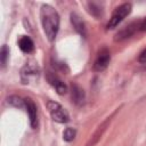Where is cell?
Wrapping results in <instances>:
<instances>
[{
    "label": "cell",
    "instance_id": "30bf717a",
    "mask_svg": "<svg viewBox=\"0 0 146 146\" xmlns=\"http://www.w3.org/2000/svg\"><path fill=\"white\" fill-rule=\"evenodd\" d=\"M70 17H71V23H72L73 27L75 29V31L80 35H82L83 38H86V35H87V29H86V25H84L83 21L81 19V17L78 14H75V13H71Z\"/></svg>",
    "mask_w": 146,
    "mask_h": 146
},
{
    "label": "cell",
    "instance_id": "277c9868",
    "mask_svg": "<svg viewBox=\"0 0 146 146\" xmlns=\"http://www.w3.org/2000/svg\"><path fill=\"white\" fill-rule=\"evenodd\" d=\"M119 110H120V108H116V110H115V111H114L110 116H107V117H106V119H105V120H104V121L98 125V128L96 129V131L94 132V135L91 136V138L89 139V141L86 144V146H95V145L99 141V139L102 138V136H103V135H104V132L106 131V129H107V127L110 125V123H111L112 119L115 116V114L119 112Z\"/></svg>",
    "mask_w": 146,
    "mask_h": 146
},
{
    "label": "cell",
    "instance_id": "8992f818",
    "mask_svg": "<svg viewBox=\"0 0 146 146\" xmlns=\"http://www.w3.org/2000/svg\"><path fill=\"white\" fill-rule=\"evenodd\" d=\"M25 108L29 114L30 119V124L32 128H36L38 125V111H36V105L31 98H25Z\"/></svg>",
    "mask_w": 146,
    "mask_h": 146
},
{
    "label": "cell",
    "instance_id": "5bb4252c",
    "mask_svg": "<svg viewBox=\"0 0 146 146\" xmlns=\"http://www.w3.org/2000/svg\"><path fill=\"white\" fill-rule=\"evenodd\" d=\"M8 57H9V49H8V47L6 44H3L2 48H1V51H0V62H1V66L2 67L6 66Z\"/></svg>",
    "mask_w": 146,
    "mask_h": 146
},
{
    "label": "cell",
    "instance_id": "7c38bea8",
    "mask_svg": "<svg viewBox=\"0 0 146 146\" xmlns=\"http://www.w3.org/2000/svg\"><path fill=\"white\" fill-rule=\"evenodd\" d=\"M7 103L14 107H25V99H23L19 96L13 95L7 98Z\"/></svg>",
    "mask_w": 146,
    "mask_h": 146
},
{
    "label": "cell",
    "instance_id": "9a60e30c",
    "mask_svg": "<svg viewBox=\"0 0 146 146\" xmlns=\"http://www.w3.org/2000/svg\"><path fill=\"white\" fill-rule=\"evenodd\" d=\"M75 135H76V130L73 129V128H66L64 133H63V138L65 141H72L74 138H75Z\"/></svg>",
    "mask_w": 146,
    "mask_h": 146
},
{
    "label": "cell",
    "instance_id": "5b68a950",
    "mask_svg": "<svg viewBox=\"0 0 146 146\" xmlns=\"http://www.w3.org/2000/svg\"><path fill=\"white\" fill-rule=\"evenodd\" d=\"M110 60H111V52L107 48H103L98 51L97 54V57L95 59V63H94V70L97 71V72H100V71H104L108 64H110Z\"/></svg>",
    "mask_w": 146,
    "mask_h": 146
},
{
    "label": "cell",
    "instance_id": "8fae6325",
    "mask_svg": "<svg viewBox=\"0 0 146 146\" xmlns=\"http://www.w3.org/2000/svg\"><path fill=\"white\" fill-rule=\"evenodd\" d=\"M18 47L25 54H30L34 50V43H33L32 39L27 35H22L21 36V39L18 40Z\"/></svg>",
    "mask_w": 146,
    "mask_h": 146
},
{
    "label": "cell",
    "instance_id": "2e32d148",
    "mask_svg": "<svg viewBox=\"0 0 146 146\" xmlns=\"http://www.w3.org/2000/svg\"><path fill=\"white\" fill-rule=\"evenodd\" d=\"M138 60H139V63H141V64H146V48L140 52V55H139V57H138Z\"/></svg>",
    "mask_w": 146,
    "mask_h": 146
},
{
    "label": "cell",
    "instance_id": "6da1fadb",
    "mask_svg": "<svg viewBox=\"0 0 146 146\" xmlns=\"http://www.w3.org/2000/svg\"><path fill=\"white\" fill-rule=\"evenodd\" d=\"M40 18L47 39L52 42L59 30V15L57 10L50 5H42L40 9Z\"/></svg>",
    "mask_w": 146,
    "mask_h": 146
},
{
    "label": "cell",
    "instance_id": "ba28073f",
    "mask_svg": "<svg viewBox=\"0 0 146 146\" xmlns=\"http://www.w3.org/2000/svg\"><path fill=\"white\" fill-rule=\"evenodd\" d=\"M47 80L48 82L56 89V91L59 94V95H63L67 91V86L52 72H48L47 73Z\"/></svg>",
    "mask_w": 146,
    "mask_h": 146
},
{
    "label": "cell",
    "instance_id": "52a82bcc",
    "mask_svg": "<svg viewBox=\"0 0 146 146\" xmlns=\"http://www.w3.org/2000/svg\"><path fill=\"white\" fill-rule=\"evenodd\" d=\"M139 24L140 23H137V22H133L127 26H124L122 30H120L116 34H115V41H122V40H125L128 38H130L138 29H139Z\"/></svg>",
    "mask_w": 146,
    "mask_h": 146
},
{
    "label": "cell",
    "instance_id": "7a4b0ae2",
    "mask_svg": "<svg viewBox=\"0 0 146 146\" xmlns=\"http://www.w3.org/2000/svg\"><path fill=\"white\" fill-rule=\"evenodd\" d=\"M131 9H132V6L129 2H125V3H122L121 6H119L113 11V14H112V16H111V18L106 25V29L110 30V29L116 27L123 21V18L131 13Z\"/></svg>",
    "mask_w": 146,
    "mask_h": 146
},
{
    "label": "cell",
    "instance_id": "3957f363",
    "mask_svg": "<svg viewBox=\"0 0 146 146\" xmlns=\"http://www.w3.org/2000/svg\"><path fill=\"white\" fill-rule=\"evenodd\" d=\"M47 108H48L54 121H56L58 123L68 122V120H70L68 113L59 103L54 102V100H48L47 102Z\"/></svg>",
    "mask_w": 146,
    "mask_h": 146
},
{
    "label": "cell",
    "instance_id": "e0dca14e",
    "mask_svg": "<svg viewBox=\"0 0 146 146\" xmlns=\"http://www.w3.org/2000/svg\"><path fill=\"white\" fill-rule=\"evenodd\" d=\"M139 30L140 31H146V18H144L140 24H139Z\"/></svg>",
    "mask_w": 146,
    "mask_h": 146
},
{
    "label": "cell",
    "instance_id": "9c48e42d",
    "mask_svg": "<svg viewBox=\"0 0 146 146\" xmlns=\"http://www.w3.org/2000/svg\"><path fill=\"white\" fill-rule=\"evenodd\" d=\"M71 96H72V100L75 105L80 106L84 103V98H86L84 90L76 83H73L71 86Z\"/></svg>",
    "mask_w": 146,
    "mask_h": 146
},
{
    "label": "cell",
    "instance_id": "4fadbf2b",
    "mask_svg": "<svg viewBox=\"0 0 146 146\" xmlns=\"http://www.w3.org/2000/svg\"><path fill=\"white\" fill-rule=\"evenodd\" d=\"M88 7H89V13L91 15H94L95 17H98L102 15V7L99 3L97 2H88Z\"/></svg>",
    "mask_w": 146,
    "mask_h": 146
}]
</instances>
